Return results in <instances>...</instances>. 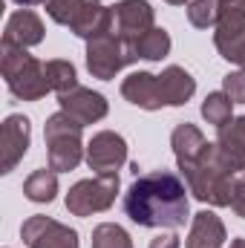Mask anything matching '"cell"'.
Listing matches in <instances>:
<instances>
[{
    "mask_svg": "<svg viewBox=\"0 0 245 248\" xmlns=\"http://www.w3.org/2000/svg\"><path fill=\"white\" fill-rule=\"evenodd\" d=\"M124 211L136 225L144 228H182L190 214L184 182L170 170L136 176L124 193Z\"/></svg>",
    "mask_w": 245,
    "mask_h": 248,
    "instance_id": "obj_1",
    "label": "cell"
},
{
    "mask_svg": "<svg viewBox=\"0 0 245 248\" xmlns=\"http://www.w3.org/2000/svg\"><path fill=\"white\" fill-rule=\"evenodd\" d=\"M0 69L6 78V87L15 98L23 101H38L46 95L49 78H46V63L35 61L23 46L15 44H3V58H0Z\"/></svg>",
    "mask_w": 245,
    "mask_h": 248,
    "instance_id": "obj_2",
    "label": "cell"
},
{
    "mask_svg": "<svg viewBox=\"0 0 245 248\" xmlns=\"http://www.w3.org/2000/svg\"><path fill=\"white\" fill-rule=\"evenodd\" d=\"M46 12L55 23L69 26L78 38H98L110 29L113 23V9H104L101 0H49Z\"/></svg>",
    "mask_w": 245,
    "mask_h": 248,
    "instance_id": "obj_3",
    "label": "cell"
},
{
    "mask_svg": "<svg viewBox=\"0 0 245 248\" xmlns=\"http://www.w3.org/2000/svg\"><path fill=\"white\" fill-rule=\"evenodd\" d=\"M81 127L69 113H55L46 122V147H49V168L52 170H75L81 162Z\"/></svg>",
    "mask_w": 245,
    "mask_h": 248,
    "instance_id": "obj_4",
    "label": "cell"
},
{
    "mask_svg": "<svg viewBox=\"0 0 245 248\" xmlns=\"http://www.w3.org/2000/svg\"><path fill=\"white\" fill-rule=\"evenodd\" d=\"M136 58H138V55H136L133 44H127L124 38H119L116 29H110V32L92 38L90 46H87V66H90V72H92L95 78H104V81L113 78L122 66L133 63Z\"/></svg>",
    "mask_w": 245,
    "mask_h": 248,
    "instance_id": "obj_5",
    "label": "cell"
},
{
    "mask_svg": "<svg viewBox=\"0 0 245 248\" xmlns=\"http://www.w3.org/2000/svg\"><path fill=\"white\" fill-rule=\"evenodd\" d=\"M119 193V173H98L95 179H84L66 193V208L75 217H90L107 211Z\"/></svg>",
    "mask_w": 245,
    "mask_h": 248,
    "instance_id": "obj_6",
    "label": "cell"
},
{
    "mask_svg": "<svg viewBox=\"0 0 245 248\" xmlns=\"http://www.w3.org/2000/svg\"><path fill=\"white\" fill-rule=\"evenodd\" d=\"M216 49L225 61L245 66V0H222L216 23Z\"/></svg>",
    "mask_w": 245,
    "mask_h": 248,
    "instance_id": "obj_7",
    "label": "cell"
},
{
    "mask_svg": "<svg viewBox=\"0 0 245 248\" xmlns=\"http://www.w3.org/2000/svg\"><path fill=\"white\" fill-rule=\"evenodd\" d=\"M20 237L29 248H78V234L49 217H29Z\"/></svg>",
    "mask_w": 245,
    "mask_h": 248,
    "instance_id": "obj_8",
    "label": "cell"
},
{
    "mask_svg": "<svg viewBox=\"0 0 245 248\" xmlns=\"http://www.w3.org/2000/svg\"><path fill=\"white\" fill-rule=\"evenodd\" d=\"M32 127L26 116H9L0 127V173H12L15 165L26 156Z\"/></svg>",
    "mask_w": 245,
    "mask_h": 248,
    "instance_id": "obj_9",
    "label": "cell"
},
{
    "mask_svg": "<svg viewBox=\"0 0 245 248\" xmlns=\"http://www.w3.org/2000/svg\"><path fill=\"white\" fill-rule=\"evenodd\" d=\"M113 23L116 35L127 44H136L144 32L153 29V9L147 0H122L113 6Z\"/></svg>",
    "mask_w": 245,
    "mask_h": 248,
    "instance_id": "obj_10",
    "label": "cell"
},
{
    "mask_svg": "<svg viewBox=\"0 0 245 248\" xmlns=\"http://www.w3.org/2000/svg\"><path fill=\"white\" fill-rule=\"evenodd\" d=\"M127 159V144L119 133H95L87 144V165L98 173H116Z\"/></svg>",
    "mask_w": 245,
    "mask_h": 248,
    "instance_id": "obj_11",
    "label": "cell"
},
{
    "mask_svg": "<svg viewBox=\"0 0 245 248\" xmlns=\"http://www.w3.org/2000/svg\"><path fill=\"white\" fill-rule=\"evenodd\" d=\"M58 101H61L63 113H69L75 122H81V124H92V122H98V119L107 116L104 95H98L92 90H84V87H75L69 93H61Z\"/></svg>",
    "mask_w": 245,
    "mask_h": 248,
    "instance_id": "obj_12",
    "label": "cell"
},
{
    "mask_svg": "<svg viewBox=\"0 0 245 248\" xmlns=\"http://www.w3.org/2000/svg\"><path fill=\"white\" fill-rule=\"evenodd\" d=\"M122 95L141 110H159L165 104L159 90V75H150V72H133L122 84Z\"/></svg>",
    "mask_w": 245,
    "mask_h": 248,
    "instance_id": "obj_13",
    "label": "cell"
},
{
    "mask_svg": "<svg viewBox=\"0 0 245 248\" xmlns=\"http://www.w3.org/2000/svg\"><path fill=\"white\" fill-rule=\"evenodd\" d=\"M44 41V23L35 12L29 9H20L9 17L6 23V32H3V44H15V46H35Z\"/></svg>",
    "mask_w": 245,
    "mask_h": 248,
    "instance_id": "obj_14",
    "label": "cell"
},
{
    "mask_svg": "<svg viewBox=\"0 0 245 248\" xmlns=\"http://www.w3.org/2000/svg\"><path fill=\"white\" fill-rule=\"evenodd\" d=\"M222 243H225V228H222L219 217L211 214V211H199L193 217L187 248H219Z\"/></svg>",
    "mask_w": 245,
    "mask_h": 248,
    "instance_id": "obj_15",
    "label": "cell"
},
{
    "mask_svg": "<svg viewBox=\"0 0 245 248\" xmlns=\"http://www.w3.org/2000/svg\"><path fill=\"white\" fill-rule=\"evenodd\" d=\"M159 90H162V101H165V104L179 107V104H184V101L193 95L196 84H193V78L184 72L182 66H168V69L159 75Z\"/></svg>",
    "mask_w": 245,
    "mask_h": 248,
    "instance_id": "obj_16",
    "label": "cell"
},
{
    "mask_svg": "<svg viewBox=\"0 0 245 248\" xmlns=\"http://www.w3.org/2000/svg\"><path fill=\"white\" fill-rule=\"evenodd\" d=\"M205 150H208V141H205V136H202L193 124H179V127L173 130V153H176L182 170L190 168Z\"/></svg>",
    "mask_w": 245,
    "mask_h": 248,
    "instance_id": "obj_17",
    "label": "cell"
},
{
    "mask_svg": "<svg viewBox=\"0 0 245 248\" xmlns=\"http://www.w3.org/2000/svg\"><path fill=\"white\" fill-rule=\"evenodd\" d=\"M23 193L32 199V202H52L55 193H58V176L55 170L44 168V170H35L26 182H23Z\"/></svg>",
    "mask_w": 245,
    "mask_h": 248,
    "instance_id": "obj_18",
    "label": "cell"
},
{
    "mask_svg": "<svg viewBox=\"0 0 245 248\" xmlns=\"http://www.w3.org/2000/svg\"><path fill=\"white\" fill-rule=\"evenodd\" d=\"M133 49H136V55H138V58L159 61V58H165V55H168V49H170V38H168V32H165V29H150V32H144V35L133 44Z\"/></svg>",
    "mask_w": 245,
    "mask_h": 248,
    "instance_id": "obj_19",
    "label": "cell"
},
{
    "mask_svg": "<svg viewBox=\"0 0 245 248\" xmlns=\"http://www.w3.org/2000/svg\"><path fill=\"white\" fill-rule=\"evenodd\" d=\"M231 104L234 101L225 93H211L205 98V104H202V116L208 119V124H214L216 130H222V127L231 124Z\"/></svg>",
    "mask_w": 245,
    "mask_h": 248,
    "instance_id": "obj_20",
    "label": "cell"
},
{
    "mask_svg": "<svg viewBox=\"0 0 245 248\" xmlns=\"http://www.w3.org/2000/svg\"><path fill=\"white\" fill-rule=\"evenodd\" d=\"M46 78H49V87L58 90V95L78 87V81H75V66L69 61H46Z\"/></svg>",
    "mask_w": 245,
    "mask_h": 248,
    "instance_id": "obj_21",
    "label": "cell"
},
{
    "mask_svg": "<svg viewBox=\"0 0 245 248\" xmlns=\"http://www.w3.org/2000/svg\"><path fill=\"white\" fill-rule=\"evenodd\" d=\"M92 248H133V243L122 225L104 222L92 231Z\"/></svg>",
    "mask_w": 245,
    "mask_h": 248,
    "instance_id": "obj_22",
    "label": "cell"
},
{
    "mask_svg": "<svg viewBox=\"0 0 245 248\" xmlns=\"http://www.w3.org/2000/svg\"><path fill=\"white\" fill-rule=\"evenodd\" d=\"M219 3L222 0H193L187 9V17L196 29H208L219 23Z\"/></svg>",
    "mask_w": 245,
    "mask_h": 248,
    "instance_id": "obj_23",
    "label": "cell"
},
{
    "mask_svg": "<svg viewBox=\"0 0 245 248\" xmlns=\"http://www.w3.org/2000/svg\"><path fill=\"white\" fill-rule=\"evenodd\" d=\"M234 104H245V69L225 75V90H222Z\"/></svg>",
    "mask_w": 245,
    "mask_h": 248,
    "instance_id": "obj_24",
    "label": "cell"
},
{
    "mask_svg": "<svg viewBox=\"0 0 245 248\" xmlns=\"http://www.w3.org/2000/svg\"><path fill=\"white\" fill-rule=\"evenodd\" d=\"M231 208L237 211V217L245 219V173L234 182V193H231Z\"/></svg>",
    "mask_w": 245,
    "mask_h": 248,
    "instance_id": "obj_25",
    "label": "cell"
},
{
    "mask_svg": "<svg viewBox=\"0 0 245 248\" xmlns=\"http://www.w3.org/2000/svg\"><path fill=\"white\" fill-rule=\"evenodd\" d=\"M150 248H179V237L176 234H162L150 243Z\"/></svg>",
    "mask_w": 245,
    "mask_h": 248,
    "instance_id": "obj_26",
    "label": "cell"
},
{
    "mask_svg": "<svg viewBox=\"0 0 245 248\" xmlns=\"http://www.w3.org/2000/svg\"><path fill=\"white\" fill-rule=\"evenodd\" d=\"M234 130H237V133L243 136V141H245V116H243V119H237V122H234Z\"/></svg>",
    "mask_w": 245,
    "mask_h": 248,
    "instance_id": "obj_27",
    "label": "cell"
},
{
    "mask_svg": "<svg viewBox=\"0 0 245 248\" xmlns=\"http://www.w3.org/2000/svg\"><path fill=\"white\" fill-rule=\"evenodd\" d=\"M17 6H38V3H49V0H12Z\"/></svg>",
    "mask_w": 245,
    "mask_h": 248,
    "instance_id": "obj_28",
    "label": "cell"
},
{
    "mask_svg": "<svg viewBox=\"0 0 245 248\" xmlns=\"http://www.w3.org/2000/svg\"><path fill=\"white\" fill-rule=\"evenodd\" d=\"M231 248H245V240H234V243H231Z\"/></svg>",
    "mask_w": 245,
    "mask_h": 248,
    "instance_id": "obj_29",
    "label": "cell"
},
{
    "mask_svg": "<svg viewBox=\"0 0 245 248\" xmlns=\"http://www.w3.org/2000/svg\"><path fill=\"white\" fill-rule=\"evenodd\" d=\"M168 3H173V6H182L184 0H168Z\"/></svg>",
    "mask_w": 245,
    "mask_h": 248,
    "instance_id": "obj_30",
    "label": "cell"
}]
</instances>
